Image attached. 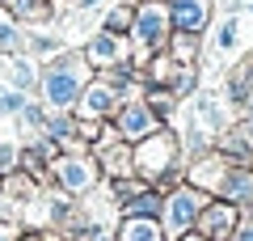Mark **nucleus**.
<instances>
[{
    "label": "nucleus",
    "mask_w": 253,
    "mask_h": 241,
    "mask_svg": "<svg viewBox=\"0 0 253 241\" xmlns=\"http://www.w3.org/2000/svg\"><path fill=\"white\" fill-rule=\"evenodd\" d=\"M0 241H9V233H4V229H0Z\"/></svg>",
    "instance_id": "nucleus-21"
},
{
    "label": "nucleus",
    "mask_w": 253,
    "mask_h": 241,
    "mask_svg": "<svg viewBox=\"0 0 253 241\" xmlns=\"http://www.w3.org/2000/svg\"><path fill=\"white\" fill-rule=\"evenodd\" d=\"M126 21H131L126 13H110V30H126Z\"/></svg>",
    "instance_id": "nucleus-18"
},
{
    "label": "nucleus",
    "mask_w": 253,
    "mask_h": 241,
    "mask_svg": "<svg viewBox=\"0 0 253 241\" xmlns=\"http://www.w3.org/2000/svg\"><path fill=\"white\" fill-rule=\"evenodd\" d=\"M118 241H161V229H156L148 216H131V220L123 224V237Z\"/></svg>",
    "instance_id": "nucleus-6"
},
{
    "label": "nucleus",
    "mask_w": 253,
    "mask_h": 241,
    "mask_svg": "<svg viewBox=\"0 0 253 241\" xmlns=\"http://www.w3.org/2000/svg\"><path fill=\"white\" fill-rule=\"evenodd\" d=\"M21 241H38V237H21Z\"/></svg>",
    "instance_id": "nucleus-22"
},
{
    "label": "nucleus",
    "mask_w": 253,
    "mask_h": 241,
    "mask_svg": "<svg viewBox=\"0 0 253 241\" xmlns=\"http://www.w3.org/2000/svg\"><path fill=\"white\" fill-rule=\"evenodd\" d=\"M59 182L68 190H84L93 182V174H89V165L84 161H59Z\"/></svg>",
    "instance_id": "nucleus-5"
},
{
    "label": "nucleus",
    "mask_w": 253,
    "mask_h": 241,
    "mask_svg": "<svg viewBox=\"0 0 253 241\" xmlns=\"http://www.w3.org/2000/svg\"><path fill=\"white\" fill-rule=\"evenodd\" d=\"M215 38H219V47H224V51H228V47H236V21L228 17L224 26H219V34H215Z\"/></svg>",
    "instance_id": "nucleus-14"
},
{
    "label": "nucleus",
    "mask_w": 253,
    "mask_h": 241,
    "mask_svg": "<svg viewBox=\"0 0 253 241\" xmlns=\"http://www.w3.org/2000/svg\"><path fill=\"white\" fill-rule=\"evenodd\" d=\"M0 47H4V51H9V47H17V30H13L4 17H0Z\"/></svg>",
    "instance_id": "nucleus-16"
},
{
    "label": "nucleus",
    "mask_w": 253,
    "mask_h": 241,
    "mask_svg": "<svg viewBox=\"0 0 253 241\" xmlns=\"http://www.w3.org/2000/svg\"><path fill=\"white\" fill-rule=\"evenodd\" d=\"M173 21H177L186 34H199L207 26V0H177L173 4Z\"/></svg>",
    "instance_id": "nucleus-2"
},
{
    "label": "nucleus",
    "mask_w": 253,
    "mask_h": 241,
    "mask_svg": "<svg viewBox=\"0 0 253 241\" xmlns=\"http://www.w3.org/2000/svg\"><path fill=\"white\" fill-rule=\"evenodd\" d=\"M148 110L144 106H126L123 115H118V127H123V135H139V131H148Z\"/></svg>",
    "instance_id": "nucleus-8"
},
{
    "label": "nucleus",
    "mask_w": 253,
    "mask_h": 241,
    "mask_svg": "<svg viewBox=\"0 0 253 241\" xmlns=\"http://www.w3.org/2000/svg\"><path fill=\"white\" fill-rule=\"evenodd\" d=\"M169 157H173V140H169V135H161V140H148L144 148H139V165H144L148 174H156L161 165H169Z\"/></svg>",
    "instance_id": "nucleus-3"
},
{
    "label": "nucleus",
    "mask_w": 253,
    "mask_h": 241,
    "mask_svg": "<svg viewBox=\"0 0 253 241\" xmlns=\"http://www.w3.org/2000/svg\"><path fill=\"white\" fill-rule=\"evenodd\" d=\"M228 199H253V174H228Z\"/></svg>",
    "instance_id": "nucleus-9"
},
{
    "label": "nucleus",
    "mask_w": 253,
    "mask_h": 241,
    "mask_svg": "<svg viewBox=\"0 0 253 241\" xmlns=\"http://www.w3.org/2000/svg\"><path fill=\"white\" fill-rule=\"evenodd\" d=\"M9 161H13V152H9V148H0V170H4Z\"/></svg>",
    "instance_id": "nucleus-19"
},
{
    "label": "nucleus",
    "mask_w": 253,
    "mask_h": 241,
    "mask_svg": "<svg viewBox=\"0 0 253 241\" xmlns=\"http://www.w3.org/2000/svg\"><path fill=\"white\" fill-rule=\"evenodd\" d=\"M194 216H199V199L190 195V190H181V195L169 199V224H173V229H186Z\"/></svg>",
    "instance_id": "nucleus-4"
},
{
    "label": "nucleus",
    "mask_w": 253,
    "mask_h": 241,
    "mask_svg": "<svg viewBox=\"0 0 253 241\" xmlns=\"http://www.w3.org/2000/svg\"><path fill=\"white\" fill-rule=\"evenodd\" d=\"M156 212V199L148 195V199H135V203H131V216H152Z\"/></svg>",
    "instance_id": "nucleus-17"
},
{
    "label": "nucleus",
    "mask_w": 253,
    "mask_h": 241,
    "mask_svg": "<svg viewBox=\"0 0 253 241\" xmlns=\"http://www.w3.org/2000/svg\"><path fill=\"white\" fill-rule=\"evenodd\" d=\"M97 241H106V237H97Z\"/></svg>",
    "instance_id": "nucleus-24"
},
{
    "label": "nucleus",
    "mask_w": 253,
    "mask_h": 241,
    "mask_svg": "<svg viewBox=\"0 0 253 241\" xmlns=\"http://www.w3.org/2000/svg\"><path fill=\"white\" fill-rule=\"evenodd\" d=\"M114 55H118L114 34H97V38H93V47H89V60H101V63H106V60H114Z\"/></svg>",
    "instance_id": "nucleus-11"
},
{
    "label": "nucleus",
    "mask_w": 253,
    "mask_h": 241,
    "mask_svg": "<svg viewBox=\"0 0 253 241\" xmlns=\"http://www.w3.org/2000/svg\"><path fill=\"white\" fill-rule=\"evenodd\" d=\"M236 241H253V229H245V233H241V237H236Z\"/></svg>",
    "instance_id": "nucleus-20"
},
{
    "label": "nucleus",
    "mask_w": 253,
    "mask_h": 241,
    "mask_svg": "<svg viewBox=\"0 0 253 241\" xmlns=\"http://www.w3.org/2000/svg\"><path fill=\"white\" fill-rule=\"evenodd\" d=\"M42 89H46V102H51V106H68V102L81 93V72H76V63L51 68L42 76Z\"/></svg>",
    "instance_id": "nucleus-1"
},
{
    "label": "nucleus",
    "mask_w": 253,
    "mask_h": 241,
    "mask_svg": "<svg viewBox=\"0 0 253 241\" xmlns=\"http://www.w3.org/2000/svg\"><path fill=\"white\" fill-rule=\"evenodd\" d=\"M232 220H236V216L228 212V207H211V212L203 216V224H207V229L215 233V237H219V233H228V229H232Z\"/></svg>",
    "instance_id": "nucleus-10"
},
{
    "label": "nucleus",
    "mask_w": 253,
    "mask_h": 241,
    "mask_svg": "<svg viewBox=\"0 0 253 241\" xmlns=\"http://www.w3.org/2000/svg\"><path fill=\"white\" fill-rule=\"evenodd\" d=\"M186 241H203V237H186Z\"/></svg>",
    "instance_id": "nucleus-23"
},
{
    "label": "nucleus",
    "mask_w": 253,
    "mask_h": 241,
    "mask_svg": "<svg viewBox=\"0 0 253 241\" xmlns=\"http://www.w3.org/2000/svg\"><path fill=\"white\" fill-rule=\"evenodd\" d=\"M106 110H110V93L106 89H89L84 93V115L97 119V115H106Z\"/></svg>",
    "instance_id": "nucleus-12"
},
{
    "label": "nucleus",
    "mask_w": 253,
    "mask_h": 241,
    "mask_svg": "<svg viewBox=\"0 0 253 241\" xmlns=\"http://www.w3.org/2000/svg\"><path fill=\"white\" fill-rule=\"evenodd\" d=\"M17 76H13V85H17V89H34V68H30V63H17Z\"/></svg>",
    "instance_id": "nucleus-13"
},
{
    "label": "nucleus",
    "mask_w": 253,
    "mask_h": 241,
    "mask_svg": "<svg viewBox=\"0 0 253 241\" xmlns=\"http://www.w3.org/2000/svg\"><path fill=\"white\" fill-rule=\"evenodd\" d=\"M0 110H4V115L21 110V93H9V89H0Z\"/></svg>",
    "instance_id": "nucleus-15"
},
{
    "label": "nucleus",
    "mask_w": 253,
    "mask_h": 241,
    "mask_svg": "<svg viewBox=\"0 0 253 241\" xmlns=\"http://www.w3.org/2000/svg\"><path fill=\"white\" fill-rule=\"evenodd\" d=\"M161 30H165V17H161V9H156V4H148L144 13H139V38H144V43H161Z\"/></svg>",
    "instance_id": "nucleus-7"
}]
</instances>
